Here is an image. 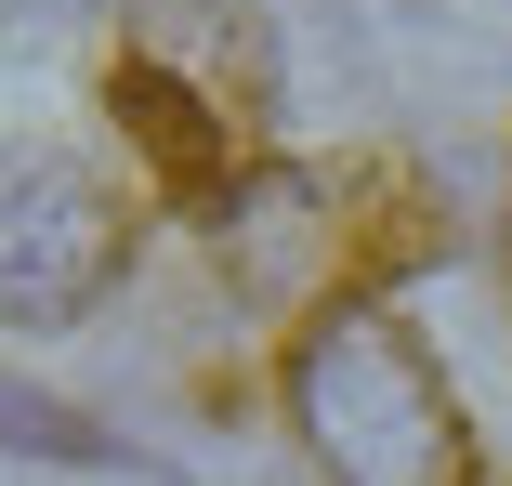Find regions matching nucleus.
Here are the masks:
<instances>
[{"mask_svg": "<svg viewBox=\"0 0 512 486\" xmlns=\"http://www.w3.org/2000/svg\"><path fill=\"white\" fill-rule=\"evenodd\" d=\"M289 421H302V447H316L329 473H368V486H447V473H473L447 368L407 342L368 289H329V316L289 342Z\"/></svg>", "mask_w": 512, "mask_h": 486, "instance_id": "nucleus-1", "label": "nucleus"}, {"mask_svg": "<svg viewBox=\"0 0 512 486\" xmlns=\"http://www.w3.org/2000/svg\"><path fill=\"white\" fill-rule=\"evenodd\" d=\"M106 92H119V132L158 171V198L224 211V184L263 145V53H250V27L224 14V0H158V14L119 40Z\"/></svg>", "mask_w": 512, "mask_h": 486, "instance_id": "nucleus-2", "label": "nucleus"}, {"mask_svg": "<svg viewBox=\"0 0 512 486\" xmlns=\"http://www.w3.org/2000/svg\"><path fill=\"white\" fill-rule=\"evenodd\" d=\"M119 263H132V211L79 158H53V145H14V158H0V316H14V329L79 316Z\"/></svg>", "mask_w": 512, "mask_h": 486, "instance_id": "nucleus-3", "label": "nucleus"}]
</instances>
